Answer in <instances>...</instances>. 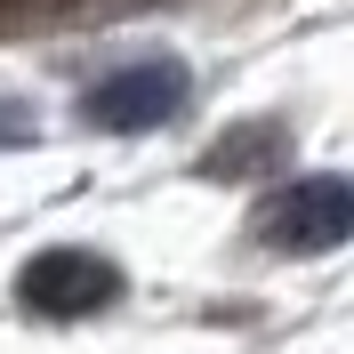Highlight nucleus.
<instances>
[{
    "instance_id": "nucleus-1",
    "label": "nucleus",
    "mask_w": 354,
    "mask_h": 354,
    "mask_svg": "<svg viewBox=\"0 0 354 354\" xmlns=\"http://www.w3.org/2000/svg\"><path fill=\"white\" fill-rule=\"evenodd\" d=\"M354 234V194L346 177H298L290 194H274L258 209V242L266 250H290V258H322Z\"/></svg>"
},
{
    "instance_id": "nucleus-2",
    "label": "nucleus",
    "mask_w": 354,
    "mask_h": 354,
    "mask_svg": "<svg viewBox=\"0 0 354 354\" xmlns=\"http://www.w3.org/2000/svg\"><path fill=\"white\" fill-rule=\"evenodd\" d=\"M185 88H194L185 65H121L81 97V121L105 129V137H145V129H161V121L185 113Z\"/></svg>"
},
{
    "instance_id": "nucleus-3",
    "label": "nucleus",
    "mask_w": 354,
    "mask_h": 354,
    "mask_svg": "<svg viewBox=\"0 0 354 354\" xmlns=\"http://www.w3.org/2000/svg\"><path fill=\"white\" fill-rule=\"evenodd\" d=\"M24 314H48V322H81V314L113 306L121 298V266L97 258V250H41V258L17 274Z\"/></svg>"
},
{
    "instance_id": "nucleus-4",
    "label": "nucleus",
    "mask_w": 354,
    "mask_h": 354,
    "mask_svg": "<svg viewBox=\"0 0 354 354\" xmlns=\"http://www.w3.org/2000/svg\"><path fill=\"white\" fill-rule=\"evenodd\" d=\"M266 153H282V129H242V137H218L201 169H209V177H250V161H266Z\"/></svg>"
},
{
    "instance_id": "nucleus-5",
    "label": "nucleus",
    "mask_w": 354,
    "mask_h": 354,
    "mask_svg": "<svg viewBox=\"0 0 354 354\" xmlns=\"http://www.w3.org/2000/svg\"><path fill=\"white\" fill-rule=\"evenodd\" d=\"M24 137H32V121H24L17 105H0V145H24Z\"/></svg>"
},
{
    "instance_id": "nucleus-6",
    "label": "nucleus",
    "mask_w": 354,
    "mask_h": 354,
    "mask_svg": "<svg viewBox=\"0 0 354 354\" xmlns=\"http://www.w3.org/2000/svg\"><path fill=\"white\" fill-rule=\"evenodd\" d=\"M0 8H8V0H0Z\"/></svg>"
}]
</instances>
